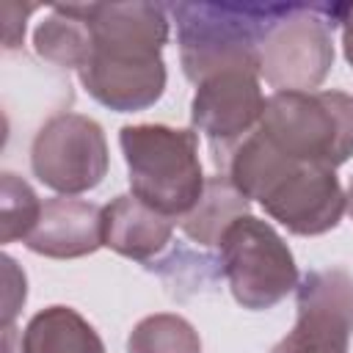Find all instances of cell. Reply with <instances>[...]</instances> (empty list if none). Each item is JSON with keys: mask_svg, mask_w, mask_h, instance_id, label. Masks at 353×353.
I'll return each mask as SVG.
<instances>
[{"mask_svg": "<svg viewBox=\"0 0 353 353\" xmlns=\"http://www.w3.org/2000/svg\"><path fill=\"white\" fill-rule=\"evenodd\" d=\"M33 50L39 58L61 69H83L91 58V28L77 3L52 6L33 30Z\"/></svg>", "mask_w": 353, "mask_h": 353, "instance_id": "15", "label": "cell"}, {"mask_svg": "<svg viewBox=\"0 0 353 353\" xmlns=\"http://www.w3.org/2000/svg\"><path fill=\"white\" fill-rule=\"evenodd\" d=\"M22 353H105V342L77 309L55 303L28 320Z\"/></svg>", "mask_w": 353, "mask_h": 353, "instance_id": "13", "label": "cell"}, {"mask_svg": "<svg viewBox=\"0 0 353 353\" xmlns=\"http://www.w3.org/2000/svg\"><path fill=\"white\" fill-rule=\"evenodd\" d=\"M119 146L130 174V193L179 221L201 199L207 176L199 160L196 130L168 124H124Z\"/></svg>", "mask_w": 353, "mask_h": 353, "instance_id": "4", "label": "cell"}, {"mask_svg": "<svg viewBox=\"0 0 353 353\" xmlns=\"http://www.w3.org/2000/svg\"><path fill=\"white\" fill-rule=\"evenodd\" d=\"M127 353H201L199 331L174 312H157L135 323Z\"/></svg>", "mask_w": 353, "mask_h": 353, "instance_id": "16", "label": "cell"}, {"mask_svg": "<svg viewBox=\"0 0 353 353\" xmlns=\"http://www.w3.org/2000/svg\"><path fill=\"white\" fill-rule=\"evenodd\" d=\"M243 215H251V201L232 185L229 176L212 174L207 176L201 199L193 204L188 215L176 221L182 234L201 248H212L221 243L223 232Z\"/></svg>", "mask_w": 353, "mask_h": 353, "instance_id": "14", "label": "cell"}, {"mask_svg": "<svg viewBox=\"0 0 353 353\" xmlns=\"http://www.w3.org/2000/svg\"><path fill=\"white\" fill-rule=\"evenodd\" d=\"M232 298L251 312L273 309L298 287V265L284 237L254 215L237 218L218 243Z\"/></svg>", "mask_w": 353, "mask_h": 353, "instance_id": "7", "label": "cell"}, {"mask_svg": "<svg viewBox=\"0 0 353 353\" xmlns=\"http://www.w3.org/2000/svg\"><path fill=\"white\" fill-rule=\"evenodd\" d=\"M215 174L229 176L248 201H256L298 237H317L336 229L347 210L336 171L279 154L256 130L229 149L215 165Z\"/></svg>", "mask_w": 353, "mask_h": 353, "instance_id": "2", "label": "cell"}, {"mask_svg": "<svg viewBox=\"0 0 353 353\" xmlns=\"http://www.w3.org/2000/svg\"><path fill=\"white\" fill-rule=\"evenodd\" d=\"M295 325L270 353H347L353 334V276L314 268L295 287Z\"/></svg>", "mask_w": 353, "mask_h": 353, "instance_id": "9", "label": "cell"}, {"mask_svg": "<svg viewBox=\"0 0 353 353\" xmlns=\"http://www.w3.org/2000/svg\"><path fill=\"white\" fill-rule=\"evenodd\" d=\"M174 226H176L174 218L157 212L132 193H121L102 207L105 248L143 265H149L154 256H160L168 248Z\"/></svg>", "mask_w": 353, "mask_h": 353, "instance_id": "12", "label": "cell"}, {"mask_svg": "<svg viewBox=\"0 0 353 353\" xmlns=\"http://www.w3.org/2000/svg\"><path fill=\"white\" fill-rule=\"evenodd\" d=\"M25 245L47 259H80L94 254L105 245L102 207L72 196L47 199Z\"/></svg>", "mask_w": 353, "mask_h": 353, "instance_id": "11", "label": "cell"}, {"mask_svg": "<svg viewBox=\"0 0 353 353\" xmlns=\"http://www.w3.org/2000/svg\"><path fill=\"white\" fill-rule=\"evenodd\" d=\"M91 28V58L77 72L91 99L116 113L152 108L165 91L163 47L168 6L160 3H77Z\"/></svg>", "mask_w": 353, "mask_h": 353, "instance_id": "1", "label": "cell"}, {"mask_svg": "<svg viewBox=\"0 0 353 353\" xmlns=\"http://www.w3.org/2000/svg\"><path fill=\"white\" fill-rule=\"evenodd\" d=\"M336 3H287L259 47V74L276 91H314L334 66Z\"/></svg>", "mask_w": 353, "mask_h": 353, "instance_id": "6", "label": "cell"}, {"mask_svg": "<svg viewBox=\"0 0 353 353\" xmlns=\"http://www.w3.org/2000/svg\"><path fill=\"white\" fill-rule=\"evenodd\" d=\"M287 3H171L179 63L199 85L223 72L259 74V47Z\"/></svg>", "mask_w": 353, "mask_h": 353, "instance_id": "3", "label": "cell"}, {"mask_svg": "<svg viewBox=\"0 0 353 353\" xmlns=\"http://www.w3.org/2000/svg\"><path fill=\"white\" fill-rule=\"evenodd\" d=\"M41 201L36 190L17 174L6 171L0 176V240H28V234L36 229L41 215Z\"/></svg>", "mask_w": 353, "mask_h": 353, "instance_id": "17", "label": "cell"}, {"mask_svg": "<svg viewBox=\"0 0 353 353\" xmlns=\"http://www.w3.org/2000/svg\"><path fill=\"white\" fill-rule=\"evenodd\" d=\"M336 25L342 28V50L345 61L353 69V3H336Z\"/></svg>", "mask_w": 353, "mask_h": 353, "instance_id": "19", "label": "cell"}, {"mask_svg": "<svg viewBox=\"0 0 353 353\" xmlns=\"http://www.w3.org/2000/svg\"><path fill=\"white\" fill-rule=\"evenodd\" d=\"M347 212H350V218H353V176H350V185H347Z\"/></svg>", "mask_w": 353, "mask_h": 353, "instance_id": "21", "label": "cell"}, {"mask_svg": "<svg viewBox=\"0 0 353 353\" xmlns=\"http://www.w3.org/2000/svg\"><path fill=\"white\" fill-rule=\"evenodd\" d=\"M265 102L259 74L248 72H223L196 85L190 99V124L196 132L207 135L215 165L229 154V149L256 130Z\"/></svg>", "mask_w": 353, "mask_h": 353, "instance_id": "10", "label": "cell"}, {"mask_svg": "<svg viewBox=\"0 0 353 353\" xmlns=\"http://www.w3.org/2000/svg\"><path fill=\"white\" fill-rule=\"evenodd\" d=\"M3 350L6 353H22V336H17V328L14 325H6L3 328Z\"/></svg>", "mask_w": 353, "mask_h": 353, "instance_id": "20", "label": "cell"}, {"mask_svg": "<svg viewBox=\"0 0 353 353\" xmlns=\"http://www.w3.org/2000/svg\"><path fill=\"white\" fill-rule=\"evenodd\" d=\"M256 132L284 157L336 171L353 157V97L345 91H276Z\"/></svg>", "mask_w": 353, "mask_h": 353, "instance_id": "5", "label": "cell"}, {"mask_svg": "<svg viewBox=\"0 0 353 353\" xmlns=\"http://www.w3.org/2000/svg\"><path fill=\"white\" fill-rule=\"evenodd\" d=\"M108 168L105 130L83 113H55L39 127L30 143L33 176L61 196L94 190L108 176Z\"/></svg>", "mask_w": 353, "mask_h": 353, "instance_id": "8", "label": "cell"}, {"mask_svg": "<svg viewBox=\"0 0 353 353\" xmlns=\"http://www.w3.org/2000/svg\"><path fill=\"white\" fill-rule=\"evenodd\" d=\"M3 270H6V306H3V328H6L25 303L28 287H25V273L17 268V262L8 254H3Z\"/></svg>", "mask_w": 353, "mask_h": 353, "instance_id": "18", "label": "cell"}]
</instances>
